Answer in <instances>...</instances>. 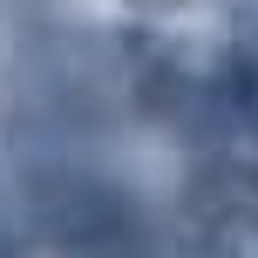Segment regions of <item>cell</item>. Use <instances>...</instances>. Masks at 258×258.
Returning a JSON list of instances; mask_svg holds the SVG:
<instances>
[{
  "label": "cell",
  "mask_w": 258,
  "mask_h": 258,
  "mask_svg": "<svg viewBox=\"0 0 258 258\" xmlns=\"http://www.w3.org/2000/svg\"><path fill=\"white\" fill-rule=\"evenodd\" d=\"M0 258H14V238H7V224H0Z\"/></svg>",
  "instance_id": "7a4b0ae2"
},
{
  "label": "cell",
  "mask_w": 258,
  "mask_h": 258,
  "mask_svg": "<svg viewBox=\"0 0 258 258\" xmlns=\"http://www.w3.org/2000/svg\"><path fill=\"white\" fill-rule=\"evenodd\" d=\"M27 218L54 238L61 251H129L136 245V204L102 177L75 163H41L27 170Z\"/></svg>",
  "instance_id": "6da1fadb"
}]
</instances>
